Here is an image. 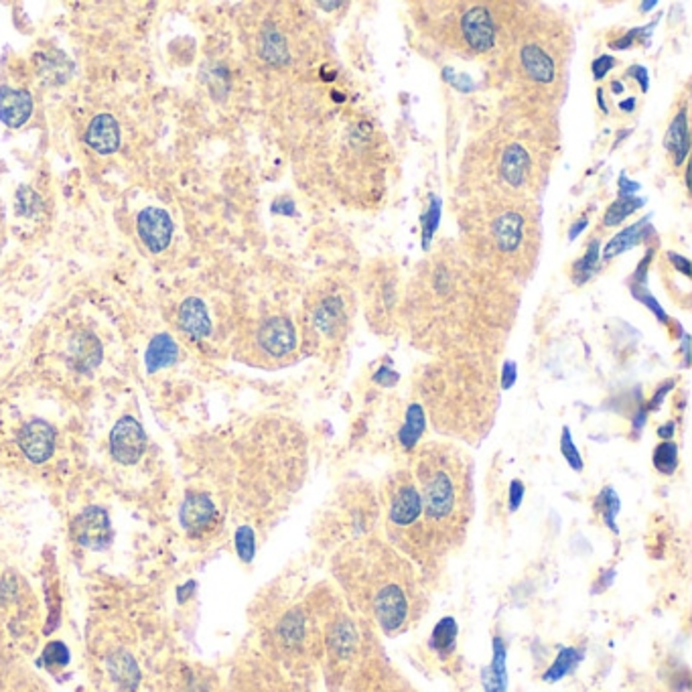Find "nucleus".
Here are the masks:
<instances>
[{
  "mask_svg": "<svg viewBox=\"0 0 692 692\" xmlns=\"http://www.w3.org/2000/svg\"><path fill=\"white\" fill-rule=\"evenodd\" d=\"M297 577L284 581L268 595L258 618L260 652L286 672L291 680H305L323 660L319 585L303 591Z\"/></svg>",
  "mask_w": 692,
  "mask_h": 692,
  "instance_id": "obj_2",
  "label": "nucleus"
},
{
  "mask_svg": "<svg viewBox=\"0 0 692 692\" xmlns=\"http://www.w3.org/2000/svg\"><path fill=\"white\" fill-rule=\"evenodd\" d=\"M520 63L530 80L538 83H551L554 80L556 67L553 57L536 43H528L520 49Z\"/></svg>",
  "mask_w": 692,
  "mask_h": 692,
  "instance_id": "obj_22",
  "label": "nucleus"
},
{
  "mask_svg": "<svg viewBox=\"0 0 692 692\" xmlns=\"http://www.w3.org/2000/svg\"><path fill=\"white\" fill-rule=\"evenodd\" d=\"M599 258H601V252H599V242L595 240L589 244L585 256L579 258L577 263L572 264V283H575L577 286L585 284L589 278L597 273Z\"/></svg>",
  "mask_w": 692,
  "mask_h": 692,
  "instance_id": "obj_31",
  "label": "nucleus"
},
{
  "mask_svg": "<svg viewBox=\"0 0 692 692\" xmlns=\"http://www.w3.org/2000/svg\"><path fill=\"white\" fill-rule=\"evenodd\" d=\"M412 477L428 528L447 554L466 543L474 518V477L466 455L449 445H427L418 451Z\"/></svg>",
  "mask_w": 692,
  "mask_h": 692,
  "instance_id": "obj_3",
  "label": "nucleus"
},
{
  "mask_svg": "<svg viewBox=\"0 0 692 692\" xmlns=\"http://www.w3.org/2000/svg\"><path fill=\"white\" fill-rule=\"evenodd\" d=\"M399 380H400V376L396 374V372H392L390 368H380L378 372L374 374V382L380 384V386L390 388V386H394L396 382H399Z\"/></svg>",
  "mask_w": 692,
  "mask_h": 692,
  "instance_id": "obj_47",
  "label": "nucleus"
},
{
  "mask_svg": "<svg viewBox=\"0 0 692 692\" xmlns=\"http://www.w3.org/2000/svg\"><path fill=\"white\" fill-rule=\"evenodd\" d=\"M656 6H658V0H649V3H641V5H639L641 13H649V11H652V8H656Z\"/></svg>",
  "mask_w": 692,
  "mask_h": 692,
  "instance_id": "obj_57",
  "label": "nucleus"
},
{
  "mask_svg": "<svg viewBox=\"0 0 692 692\" xmlns=\"http://www.w3.org/2000/svg\"><path fill=\"white\" fill-rule=\"evenodd\" d=\"M443 75H445V80L449 82L451 86L457 88L459 91H471L476 88V82L466 73H455L453 70H443Z\"/></svg>",
  "mask_w": 692,
  "mask_h": 692,
  "instance_id": "obj_42",
  "label": "nucleus"
},
{
  "mask_svg": "<svg viewBox=\"0 0 692 692\" xmlns=\"http://www.w3.org/2000/svg\"><path fill=\"white\" fill-rule=\"evenodd\" d=\"M674 430H677V425H674L672 420H670V423H666V425H662L660 428H658V437H662L664 441H670L672 435H674Z\"/></svg>",
  "mask_w": 692,
  "mask_h": 692,
  "instance_id": "obj_53",
  "label": "nucleus"
},
{
  "mask_svg": "<svg viewBox=\"0 0 692 692\" xmlns=\"http://www.w3.org/2000/svg\"><path fill=\"white\" fill-rule=\"evenodd\" d=\"M615 65H618V59H615L610 53H605V55H599L595 62L591 63V72H593V78L595 80H603L605 75L610 73Z\"/></svg>",
  "mask_w": 692,
  "mask_h": 692,
  "instance_id": "obj_41",
  "label": "nucleus"
},
{
  "mask_svg": "<svg viewBox=\"0 0 692 692\" xmlns=\"http://www.w3.org/2000/svg\"><path fill=\"white\" fill-rule=\"evenodd\" d=\"M492 234L497 244V250L504 255H512L524 242V217L516 212H504L497 216L492 226Z\"/></svg>",
  "mask_w": 692,
  "mask_h": 692,
  "instance_id": "obj_19",
  "label": "nucleus"
},
{
  "mask_svg": "<svg viewBox=\"0 0 692 692\" xmlns=\"http://www.w3.org/2000/svg\"><path fill=\"white\" fill-rule=\"evenodd\" d=\"M179 325L193 340H204L212 333V319H209L204 301L196 297L185 301L179 309Z\"/></svg>",
  "mask_w": 692,
  "mask_h": 692,
  "instance_id": "obj_23",
  "label": "nucleus"
},
{
  "mask_svg": "<svg viewBox=\"0 0 692 692\" xmlns=\"http://www.w3.org/2000/svg\"><path fill=\"white\" fill-rule=\"evenodd\" d=\"M652 256H654V252H652V250H648L646 258L641 260L639 266H638V270H636V274H634V281H638V283L644 281V276H646V273H648V264H649V260H652Z\"/></svg>",
  "mask_w": 692,
  "mask_h": 692,
  "instance_id": "obj_52",
  "label": "nucleus"
},
{
  "mask_svg": "<svg viewBox=\"0 0 692 692\" xmlns=\"http://www.w3.org/2000/svg\"><path fill=\"white\" fill-rule=\"evenodd\" d=\"M644 207V199L639 197H620L618 201L607 207V212L603 216V226L611 227V226H620L626 222L630 216H634L638 209Z\"/></svg>",
  "mask_w": 692,
  "mask_h": 692,
  "instance_id": "obj_30",
  "label": "nucleus"
},
{
  "mask_svg": "<svg viewBox=\"0 0 692 692\" xmlns=\"http://www.w3.org/2000/svg\"><path fill=\"white\" fill-rule=\"evenodd\" d=\"M597 102H599V108H601V112H603V114L610 112V110H607V104H605V98H603V90H601V88L597 90Z\"/></svg>",
  "mask_w": 692,
  "mask_h": 692,
  "instance_id": "obj_55",
  "label": "nucleus"
},
{
  "mask_svg": "<svg viewBox=\"0 0 692 692\" xmlns=\"http://www.w3.org/2000/svg\"><path fill=\"white\" fill-rule=\"evenodd\" d=\"M626 75H628V78L638 82V86H639L641 91H648L649 90V75H648V70H646L644 65H631V67H628Z\"/></svg>",
  "mask_w": 692,
  "mask_h": 692,
  "instance_id": "obj_45",
  "label": "nucleus"
},
{
  "mask_svg": "<svg viewBox=\"0 0 692 692\" xmlns=\"http://www.w3.org/2000/svg\"><path fill=\"white\" fill-rule=\"evenodd\" d=\"M278 666L263 652L244 649L234 658L224 678H219L216 692H299Z\"/></svg>",
  "mask_w": 692,
  "mask_h": 692,
  "instance_id": "obj_6",
  "label": "nucleus"
},
{
  "mask_svg": "<svg viewBox=\"0 0 692 692\" xmlns=\"http://www.w3.org/2000/svg\"><path fill=\"white\" fill-rule=\"evenodd\" d=\"M263 57L270 63H286L289 62V47L284 37L276 29H270L263 37Z\"/></svg>",
  "mask_w": 692,
  "mask_h": 692,
  "instance_id": "obj_33",
  "label": "nucleus"
},
{
  "mask_svg": "<svg viewBox=\"0 0 692 692\" xmlns=\"http://www.w3.org/2000/svg\"><path fill=\"white\" fill-rule=\"evenodd\" d=\"M587 226H589V219L585 216L581 217V219H577V222L569 227V240H575L577 235L583 234V230H585Z\"/></svg>",
  "mask_w": 692,
  "mask_h": 692,
  "instance_id": "obj_51",
  "label": "nucleus"
},
{
  "mask_svg": "<svg viewBox=\"0 0 692 692\" xmlns=\"http://www.w3.org/2000/svg\"><path fill=\"white\" fill-rule=\"evenodd\" d=\"M611 90H613V94H621V91H623V83H621V82H613V83H611Z\"/></svg>",
  "mask_w": 692,
  "mask_h": 692,
  "instance_id": "obj_58",
  "label": "nucleus"
},
{
  "mask_svg": "<svg viewBox=\"0 0 692 692\" xmlns=\"http://www.w3.org/2000/svg\"><path fill=\"white\" fill-rule=\"evenodd\" d=\"M0 692H52L35 670L19 662V658L5 656L0 660Z\"/></svg>",
  "mask_w": 692,
  "mask_h": 692,
  "instance_id": "obj_12",
  "label": "nucleus"
},
{
  "mask_svg": "<svg viewBox=\"0 0 692 692\" xmlns=\"http://www.w3.org/2000/svg\"><path fill=\"white\" fill-rule=\"evenodd\" d=\"M41 201L37 193H33L29 187H23L16 193V214L21 216H33L39 209Z\"/></svg>",
  "mask_w": 692,
  "mask_h": 692,
  "instance_id": "obj_39",
  "label": "nucleus"
},
{
  "mask_svg": "<svg viewBox=\"0 0 692 692\" xmlns=\"http://www.w3.org/2000/svg\"><path fill=\"white\" fill-rule=\"evenodd\" d=\"M620 108H621V112H634V108H636V98L623 100V102L620 104Z\"/></svg>",
  "mask_w": 692,
  "mask_h": 692,
  "instance_id": "obj_54",
  "label": "nucleus"
},
{
  "mask_svg": "<svg viewBox=\"0 0 692 692\" xmlns=\"http://www.w3.org/2000/svg\"><path fill=\"white\" fill-rule=\"evenodd\" d=\"M345 325V309L341 299L325 297L311 313V327L321 340L335 341Z\"/></svg>",
  "mask_w": 692,
  "mask_h": 692,
  "instance_id": "obj_13",
  "label": "nucleus"
},
{
  "mask_svg": "<svg viewBox=\"0 0 692 692\" xmlns=\"http://www.w3.org/2000/svg\"><path fill=\"white\" fill-rule=\"evenodd\" d=\"M73 533L83 546L94 548V551L104 548L110 543V538H112V528H110L106 512L98 508L83 512L73 524Z\"/></svg>",
  "mask_w": 692,
  "mask_h": 692,
  "instance_id": "obj_15",
  "label": "nucleus"
},
{
  "mask_svg": "<svg viewBox=\"0 0 692 692\" xmlns=\"http://www.w3.org/2000/svg\"><path fill=\"white\" fill-rule=\"evenodd\" d=\"M380 497L388 544L415 564L425 583L441 575L447 554L428 528L412 471L400 469L386 479Z\"/></svg>",
  "mask_w": 692,
  "mask_h": 692,
  "instance_id": "obj_4",
  "label": "nucleus"
},
{
  "mask_svg": "<svg viewBox=\"0 0 692 692\" xmlns=\"http://www.w3.org/2000/svg\"><path fill=\"white\" fill-rule=\"evenodd\" d=\"M648 235H654V227H652V224H649V217L639 219V222L623 227L620 234H615L613 238L607 242V246L603 248L601 256H603V260H611L615 256H620V255H623V252L636 248L638 244H641L648 238Z\"/></svg>",
  "mask_w": 692,
  "mask_h": 692,
  "instance_id": "obj_21",
  "label": "nucleus"
},
{
  "mask_svg": "<svg viewBox=\"0 0 692 692\" xmlns=\"http://www.w3.org/2000/svg\"><path fill=\"white\" fill-rule=\"evenodd\" d=\"M631 294H634V297H636L639 303H644V305H646L649 311H652V313L658 317V321H662L664 325H668V323H670V317L666 315V311L662 309L660 303H658L654 294H649V293L644 289V286H641V284H631Z\"/></svg>",
  "mask_w": 692,
  "mask_h": 692,
  "instance_id": "obj_37",
  "label": "nucleus"
},
{
  "mask_svg": "<svg viewBox=\"0 0 692 692\" xmlns=\"http://www.w3.org/2000/svg\"><path fill=\"white\" fill-rule=\"evenodd\" d=\"M274 214H283V216H297V209H294V204L291 199H278L273 206Z\"/></svg>",
  "mask_w": 692,
  "mask_h": 692,
  "instance_id": "obj_50",
  "label": "nucleus"
},
{
  "mask_svg": "<svg viewBox=\"0 0 692 692\" xmlns=\"http://www.w3.org/2000/svg\"><path fill=\"white\" fill-rule=\"evenodd\" d=\"M110 449H112V457L122 466H132L142 457L147 449V437L137 418L122 417L118 420L110 435Z\"/></svg>",
  "mask_w": 692,
  "mask_h": 692,
  "instance_id": "obj_8",
  "label": "nucleus"
},
{
  "mask_svg": "<svg viewBox=\"0 0 692 692\" xmlns=\"http://www.w3.org/2000/svg\"><path fill=\"white\" fill-rule=\"evenodd\" d=\"M438 222H441V199L437 196H430V204L427 212L420 216V227H423V248L428 250L433 235L438 230Z\"/></svg>",
  "mask_w": 692,
  "mask_h": 692,
  "instance_id": "obj_35",
  "label": "nucleus"
},
{
  "mask_svg": "<svg viewBox=\"0 0 692 692\" xmlns=\"http://www.w3.org/2000/svg\"><path fill=\"white\" fill-rule=\"evenodd\" d=\"M427 428V417L425 410L418 402H412L407 408V417H404V425L399 430V441L404 449H415L417 443L420 441Z\"/></svg>",
  "mask_w": 692,
  "mask_h": 692,
  "instance_id": "obj_27",
  "label": "nucleus"
},
{
  "mask_svg": "<svg viewBox=\"0 0 692 692\" xmlns=\"http://www.w3.org/2000/svg\"><path fill=\"white\" fill-rule=\"evenodd\" d=\"M641 189L638 181L628 179L626 175L620 177V197H636V193Z\"/></svg>",
  "mask_w": 692,
  "mask_h": 692,
  "instance_id": "obj_48",
  "label": "nucleus"
},
{
  "mask_svg": "<svg viewBox=\"0 0 692 692\" xmlns=\"http://www.w3.org/2000/svg\"><path fill=\"white\" fill-rule=\"evenodd\" d=\"M485 692H508V670H505V646L500 636L494 639V658L484 672Z\"/></svg>",
  "mask_w": 692,
  "mask_h": 692,
  "instance_id": "obj_26",
  "label": "nucleus"
},
{
  "mask_svg": "<svg viewBox=\"0 0 692 692\" xmlns=\"http://www.w3.org/2000/svg\"><path fill=\"white\" fill-rule=\"evenodd\" d=\"M235 544H238L242 559L250 561L255 556V533H252V528L242 526L238 530V536H235Z\"/></svg>",
  "mask_w": 692,
  "mask_h": 692,
  "instance_id": "obj_40",
  "label": "nucleus"
},
{
  "mask_svg": "<svg viewBox=\"0 0 692 692\" xmlns=\"http://www.w3.org/2000/svg\"><path fill=\"white\" fill-rule=\"evenodd\" d=\"M353 680H358L360 692H417L382 660H372L370 666H361Z\"/></svg>",
  "mask_w": 692,
  "mask_h": 692,
  "instance_id": "obj_11",
  "label": "nucleus"
},
{
  "mask_svg": "<svg viewBox=\"0 0 692 692\" xmlns=\"http://www.w3.org/2000/svg\"><path fill=\"white\" fill-rule=\"evenodd\" d=\"M19 445L31 461L43 463L52 457L53 453L55 433L45 420H33V423L23 427L19 435Z\"/></svg>",
  "mask_w": 692,
  "mask_h": 692,
  "instance_id": "obj_14",
  "label": "nucleus"
},
{
  "mask_svg": "<svg viewBox=\"0 0 692 692\" xmlns=\"http://www.w3.org/2000/svg\"><path fill=\"white\" fill-rule=\"evenodd\" d=\"M672 388H674V380H668V382H664L660 388H658L656 394L652 396V400H649V404H648V410L654 412V410L660 408L664 399H666V394H668Z\"/></svg>",
  "mask_w": 692,
  "mask_h": 692,
  "instance_id": "obj_46",
  "label": "nucleus"
},
{
  "mask_svg": "<svg viewBox=\"0 0 692 692\" xmlns=\"http://www.w3.org/2000/svg\"><path fill=\"white\" fill-rule=\"evenodd\" d=\"M654 24L656 23H649L646 24V27H638V29H631L630 33H626V35L615 39L610 43V47L613 49V52H623V49H630L631 45L636 43V41H646L649 37V33L654 31Z\"/></svg>",
  "mask_w": 692,
  "mask_h": 692,
  "instance_id": "obj_38",
  "label": "nucleus"
},
{
  "mask_svg": "<svg viewBox=\"0 0 692 692\" xmlns=\"http://www.w3.org/2000/svg\"><path fill=\"white\" fill-rule=\"evenodd\" d=\"M583 660V652L577 648H562L559 656H556V660L551 664V668H548L544 672L543 680L544 682H559L562 680L564 677H569V674L577 668L579 662Z\"/></svg>",
  "mask_w": 692,
  "mask_h": 692,
  "instance_id": "obj_29",
  "label": "nucleus"
},
{
  "mask_svg": "<svg viewBox=\"0 0 692 692\" xmlns=\"http://www.w3.org/2000/svg\"><path fill=\"white\" fill-rule=\"evenodd\" d=\"M461 33L469 49L477 53H485L495 45V21L492 11L484 5L467 8L461 16Z\"/></svg>",
  "mask_w": 692,
  "mask_h": 692,
  "instance_id": "obj_9",
  "label": "nucleus"
},
{
  "mask_svg": "<svg viewBox=\"0 0 692 692\" xmlns=\"http://www.w3.org/2000/svg\"><path fill=\"white\" fill-rule=\"evenodd\" d=\"M457 634H459V628H457V621H455L453 618L438 620L433 634H430L428 646L438 658H441V660H447V658H451L455 654V648H457Z\"/></svg>",
  "mask_w": 692,
  "mask_h": 692,
  "instance_id": "obj_25",
  "label": "nucleus"
},
{
  "mask_svg": "<svg viewBox=\"0 0 692 692\" xmlns=\"http://www.w3.org/2000/svg\"><path fill=\"white\" fill-rule=\"evenodd\" d=\"M516 380H518V366H516V361L505 360L504 366H502V374H500V382H502L504 390H510V388L516 384Z\"/></svg>",
  "mask_w": 692,
  "mask_h": 692,
  "instance_id": "obj_43",
  "label": "nucleus"
},
{
  "mask_svg": "<svg viewBox=\"0 0 692 692\" xmlns=\"http://www.w3.org/2000/svg\"><path fill=\"white\" fill-rule=\"evenodd\" d=\"M500 171L505 183L512 185V187H522V185L526 183L528 171H530L528 150L522 145H518V142H514V145H510L504 150Z\"/></svg>",
  "mask_w": 692,
  "mask_h": 692,
  "instance_id": "obj_24",
  "label": "nucleus"
},
{
  "mask_svg": "<svg viewBox=\"0 0 692 692\" xmlns=\"http://www.w3.org/2000/svg\"><path fill=\"white\" fill-rule=\"evenodd\" d=\"M664 149L668 150L672 163L677 167L687 163V157H688V150H690L688 108L687 106H680L678 112L674 114L668 130H666Z\"/></svg>",
  "mask_w": 692,
  "mask_h": 692,
  "instance_id": "obj_17",
  "label": "nucleus"
},
{
  "mask_svg": "<svg viewBox=\"0 0 692 692\" xmlns=\"http://www.w3.org/2000/svg\"><path fill=\"white\" fill-rule=\"evenodd\" d=\"M678 445L674 441H664L654 449L652 461L658 474L662 476H674V471L678 469Z\"/></svg>",
  "mask_w": 692,
  "mask_h": 692,
  "instance_id": "obj_32",
  "label": "nucleus"
},
{
  "mask_svg": "<svg viewBox=\"0 0 692 692\" xmlns=\"http://www.w3.org/2000/svg\"><path fill=\"white\" fill-rule=\"evenodd\" d=\"M380 518V497L370 485H350L343 494L333 497V504L317 522L319 534L315 543L321 548L351 543L360 536L374 534Z\"/></svg>",
  "mask_w": 692,
  "mask_h": 692,
  "instance_id": "obj_5",
  "label": "nucleus"
},
{
  "mask_svg": "<svg viewBox=\"0 0 692 692\" xmlns=\"http://www.w3.org/2000/svg\"><path fill=\"white\" fill-rule=\"evenodd\" d=\"M183 526L189 530L191 534H204L214 530L217 524V508L212 502V497L207 495H189L183 504L181 510Z\"/></svg>",
  "mask_w": 692,
  "mask_h": 692,
  "instance_id": "obj_16",
  "label": "nucleus"
},
{
  "mask_svg": "<svg viewBox=\"0 0 692 692\" xmlns=\"http://www.w3.org/2000/svg\"><path fill=\"white\" fill-rule=\"evenodd\" d=\"M332 575L351 610L386 636H399L423 618L425 579L415 564L376 534L360 536L337 548Z\"/></svg>",
  "mask_w": 692,
  "mask_h": 692,
  "instance_id": "obj_1",
  "label": "nucleus"
},
{
  "mask_svg": "<svg viewBox=\"0 0 692 692\" xmlns=\"http://www.w3.org/2000/svg\"><path fill=\"white\" fill-rule=\"evenodd\" d=\"M137 230L145 246L159 255V252H163L171 244L173 222L165 209L147 207L137 217Z\"/></svg>",
  "mask_w": 692,
  "mask_h": 692,
  "instance_id": "obj_10",
  "label": "nucleus"
},
{
  "mask_svg": "<svg viewBox=\"0 0 692 692\" xmlns=\"http://www.w3.org/2000/svg\"><path fill=\"white\" fill-rule=\"evenodd\" d=\"M319 6L321 8H337V6H341V3H319Z\"/></svg>",
  "mask_w": 692,
  "mask_h": 692,
  "instance_id": "obj_59",
  "label": "nucleus"
},
{
  "mask_svg": "<svg viewBox=\"0 0 692 692\" xmlns=\"http://www.w3.org/2000/svg\"><path fill=\"white\" fill-rule=\"evenodd\" d=\"M620 508H621V502H620V497H618V494H615L613 487H605L595 500V510L601 514L605 526L611 528L613 533H618L615 518H618Z\"/></svg>",
  "mask_w": 692,
  "mask_h": 692,
  "instance_id": "obj_34",
  "label": "nucleus"
},
{
  "mask_svg": "<svg viewBox=\"0 0 692 692\" xmlns=\"http://www.w3.org/2000/svg\"><path fill=\"white\" fill-rule=\"evenodd\" d=\"M668 260L672 263V266L678 270V273H682L685 276H690V260L687 256L678 255V252H668Z\"/></svg>",
  "mask_w": 692,
  "mask_h": 692,
  "instance_id": "obj_49",
  "label": "nucleus"
},
{
  "mask_svg": "<svg viewBox=\"0 0 692 692\" xmlns=\"http://www.w3.org/2000/svg\"><path fill=\"white\" fill-rule=\"evenodd\" d=\"M33 112V98L29 91L3 88L0 90V120L11 129H19L29 120Z\"/></svg>",
  "mask_w": 692,
  "mask_h": 692,
  "instance_id": "obj_18",
  "label": "nucleus"
},
{
  "mask_svg": "<svg viewBox=\"0 0 692 692\" xmlns=\"http://www.w3.org/2000/svg\"><path fill=\"white\" fill-rule=\"evenodd\" d=\"M561 453H562V459L569 463V467L572 471H583V457H581V451L577 449L575 441H572L569 427H564L561 433Z\"/></svg>",
  "mask_w": 692,
  "mask_h": 692,
  "instance_id": "obj_36",
  "label": "nucleus"
},
{
  "mask_svg": "<svg viewBox=\"0 0 692 692\" xmlns=\"http://www.w3.org/2000/svg\"><path fill=\"white\" fill-rule=\"evenodd\" d=\"M175 360H177V345H175V341L168 335H165V333L157 335L155 340L150 341L149 351H147V368H149V372H157V370H160V368L171 366Z\"/></svg>",
  "mask_w": 692,
  "mask_h": 692,
  "instance_id": "obj_28",
  "label": "nucleus"
},
{
  "mask_svg": "<svg viewBox=\"0 0 692 692\" xmlns=\"http://www.w3.org/2000/svg\"><path fill=\"white\" fill-rule=\"evenodd\" d=\"M256 345L264 356L283 360L297 350V329L289 317H268L258 327Z\"/></svg>",
  "mask_w": 692,
  "mask_h": 692,
  "instance_id": "obj_7",
  "label": "nucleus"
},
{
  "mask_svg": "<svg viewBox=\"0 0 692 692\" xmlns=\"http://www.w3.org/2000/svg\"><path fill=\"white\" fill-rule=\"evenodd\" d=\"M524 492H526L524 484H522L520 479H514L510 484V494H508V505H510L512 512L520 510L522 500H524Z\"/></svg>",
  "mask_w": 692,
  "mask_h": 692,
  "instance_id": "obj_44",
  "label": "nucleus"
},
{
  "mask_svg": "<svg viewBox=\"0 0 692 692\" xmlns=\"http://www.w3.org/2000/svg\"><path fill=\"white\" fill-rule=\"evenodd\" d=\"M86 142L100 155L114 153L120 145V129L110 114H100L90 122L86 132Z\"/></svg>",
  "mask_w": 692,
  "mask_h": 692,
  "instance_id": "obj_20",
  "label": "nucleus"
},
{
  "mask_svg": "<svg viewBox=\"0 0 692 692\" xmlns=\"http://www.w3.org/2000/svg\"><path fill=\"white\" fill-rule=\"evenodd\" d=\"M682 353H685V366H688L690 351H688V335L687 333H685V341H682Z\"/></svg>",
  "mask_w": 692,
  "mask_h": 692,
  "instance_id": "obj_56",
  "label": "nucleus"
}]
</instances>
